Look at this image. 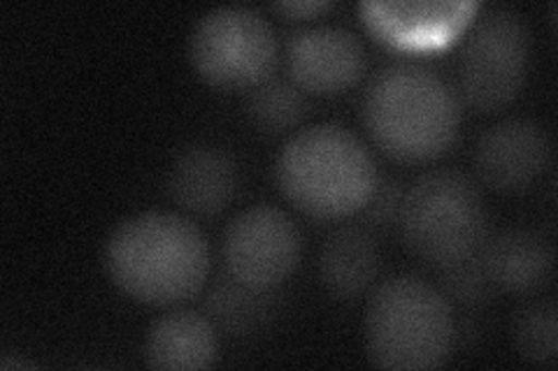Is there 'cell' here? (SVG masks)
I'll list each match as a JSON object with an SVG mask.
<instances>
[{
	"mask_svg": "<svg viewBox=\"0 0 558 371\" xmlns=\"http://www.w3.org/2000/svg\"><path fill=\"white\" fill-rule=\"evenodd\" d=\"M105 270L126 297L172 307L196 297L209 279V244L196 223L168 211L121 221L105 242Z\"/></svg>",
	"mask_w": 558,
	"mask_h": 371,
	"instance_id": "6da1fadb",
	"label": "cell"
},
{
	"mask_svg": "<svg viewBox=\"0 0 558 371\" xmlns=\"http://www.w3.org/2000/svg\"><path fill=\"white\" fill-rule=\"evenodd\" d=\"M361 114L373 143L400 163H428L445 156L461 126V102L430 67L391 63L363 94Z\"/></svg>",
	"mask_w": 558,
	"mask_h": 371,
	"instance_id": "7a4b0ae2",
	"label": "cell"
},
{
	"mask_svg": "<svg viewBox=\"0 0 558 371\" xmlns=\"http://www.w3.org/2000/svg\"><path fill=\"white\" fill-rule=\"evenodd\" d=\"M275 180L282 196L314 221L354 217L379 182L361 139L338 123L295 133L277 156Z\"/></svg>",
	"mask_w": 558,
	"mask_h": 371,
	"instance_id": "3957f363",
	"label": "cell"
},
{
	"mask_svg": "<svg viewBox=\"0 0 558 371\" xmlns=\"http://www.w3.org/2000/svg\"><path fill=\"white\" fill-rule=\"evenodd\" d=\"M363 334L371 362L381 369H435L457 346V318L438 286L414 274H393L373 288Z\"/></svg>",
	"mask_w": 558,
	"mask_h": 371,
	"instance_id": "277c9868",
	"label": "cell"
},
{
	"mask_svg": "<svg viewBox=\"0 0 558 371\" xmlns=\"http://www.w3.org/2000/svg\"><path fill=\"white\" fill-rule=\"evenodd\" d=\"M398 230L408 249L438 270L480 253L488 237V211L470 176L430 170L405 188Z\"/></svg>",
	"mask_w": 558,
	"mask_h": 371,
	"instance_id": "5b68a950",
	"label": "cell"
},
{
	"mask_svg": "<svg viewBox=\"0 0 558 371\" xmlns=\"http://www.w3.org/2000/svg\"><path fill=\"white\" fill-rule=\"evenodd\" d=\"M277 35L264 14L247 5H223L203 14L189 38V61L217 88L242 91L272 77Z\"/></svg>",
	"mask_w": 558,
	"mask_h": 371,
	"instance_id": "8992f818",
	"label": "cell"
},
{
	"mask_svg": "<svg viewBox=\"0 0 558 371\" xmlns=\"http://www.w3.org/2000/svg\"><path fill=\"white\" fill-rule=\"evenodd\" d=\"M531 63V30L512 10H488L470 26L457 59L459 94L468 108L498 112L521 94Z\"/></svg>",
	"mask_w": 558,
	"mask_h": 371,
	"instance_id": "52a82bcc",
	"label": "cell"
},
{
	"mask_svg": "<svg viewBox=\"0 0 558 371\" xmlns=\"http://www.w3.org/2000/svg\"><path fill=\"white\" fill-rule=\"evenodd\" d=\"M303 237L295 221L275 205H254L226 225L221 258L226 274L260 290H275L299 268Z\"/></svg>",
	"mask_w": 558,
	"mask_h": 371,
	"instance_id": "ba28073f",
	"label": "cell"
},
{
	"mask_svg": "<svg viewBox=\"0 0 558 371\" xmlns=\"http://www.w3.org/2000/svg\"><path fill=\"white\" fill-rule=\"evenodd\" d=\"M551 137L533 119H505L486 128L473 151L480 182L498 193L533 186L551 163Z\"/></svg>",
	"mask_w": 558,
	"mask_h": 371,
	"instance_id": "9c48e42d",
	"label": "cell"
},
{
	"mask_svg": "<svg viewBox=\"0 0 558 371\" xmlns=\"http://www.w3.org/2000/svg\"><path fill=\"white\" fill-rule=\"evenodd\" d=\"M287 67L303 91L333 96L352 88L365 73V49L342 26H310L287 45Z\"/></svg>",
	"mask_w": 558,
	"mask_h": 371,
	"instance_id": "30bf717a",
	"label": "cell"
},
{
	"mask_svg": "<svg viewBox=\"0 0 558 371\" xmlns=\"http://www.w3.org/2000/svg\"><path fill=\"white\" fill-rule=\"evenodd\" d=\"M238 190V168L233 156L198 143L182 149L168 172V196L182 211L198 219L219 217Z\"/></svg>",
	"mask_w": 558,
	"mask_h": 371,
	"instance_id": "8fae6325",
	"label": "cell"
},
{
	"mask_svg": "<svg viewBox=\"0 0 558 371\" xmlns=\"http://www.w3.org/2000/svg\"><path fill=\"white\" fill-rule=\"evenodd\" d=\"M477 256L498 293L531 295L545 288L554 276L551 244L533 230L508 227L486 237Z\"/></svg>",
	"mask_w": 558,
	"mask_h": 371,
	"instance_id": "7c38bea8",
	"label": "cell"
},
{
	"mask_svg": "<svg viewBox=\"0 0 558 371\" xmlns=\"http://www.w3.org/2000/svg\"><path fill=\"white\" fill-rule=\"evenodd\" d=\"M217 327L205 313L170 311L156 318L145 337V362L151 369L194 371L217 360Z\"/></svg>",
	"mask_w": 558,
	"mask_h": 371,
	"instance_id": "4fadbf2b",
	"label": "cell"
},
{
	"mask_svg": "<svg viewBox=\"0 0 558 371\" xmlns=\"http://www.w3.org/2000/svg\"><path fill=\"white\" fill-rule=\"evenodd\" d=\"M319 279L336 299H356L368 293L379 274V246L371 227L340 225L319 251Z\"/></svg>",
	"mask_w": 558,
	"mask_h": 371,
	"instance_id": "5bb4252c",
	"label": "cell"
},
{
	"mask_svg": "<svg viewBox=\"0 0 558 371\" xmlns=\"http://www.w3.org/2000/svg\"><path fill=\"white\" fill-rule=\"evenodd\" d=\"M275 309V290L240 284L231 274H221L203 299V313L213 321L217 332H223L231 339H250L264 332Z\"/></svg>",
	"mask_w": 558,
	"mask_h": 371,
	"instance_id": "9a60e30c",
	"label": "cell"
},
{
	"mask_svg": "<svg viewBox=\"0 0 558 371\" xmlns=\"http://www.w3.org/2000/svg\"><path fill=\"white\" fill-rule=\"evenodd\" d=\"M307 96L287 77H270L254 86L247 96V116L258 131L279 135L293 131L307 114Z\"/></svg>",
	"mask_w": 558,
	"mask_h": 371,
	"instance_id": "2e32d148",
	"label": "cell"
},
{
	"mask_svg": "<svg viewBox=\"0 0 558 371\" xmlns=\"http://www.w3.org/2000/svg\"><path fill=\"white\" fill-rule=\"evenodd\" d=\"M514 346L533 364L549 367L558 358V309L554 299H535L517 311Z\"/></svg>",
	"mask_w": 558,
	"mask_h": 371,
	"instance_id": "e0dca14e",
	"label": "cell"
},
{
	"mask_svg": "<svg viewBox=\"0 0 558 371\" xmlns=\"http://www.w3.org/2000/svg\"><path fill=\"white\" fill-rule=\"evenodd\" d=\"M438 288L449 299V305L463 309H482L494 302L498 288L488 279L480 256L438 268Z\"/></svg>",
	"mask_w": 558,
	"mask_h": 371,
	"instance_id": "ac0fdd59",
	"label": "cell"
},
{
	"mask_svg": "<svg viewBox=\"0 0 558 371\" xmlns=\"http://www.w3.org/2000/svg\"><path fill=\"white\" fill-rule=\"evenodd\" d=\"M403 196H405V186L398 180H379L371 200L361 209L365 227L389 230L398 225Z\"/></svg>",
	"mask_w": 558,
	"mask_h": 371,
	"instance_id": "d6986e66",
	"label": "cell"
},
{
	"mask_svg": "<svg viewBox=\"0 0 558 371\" xmlns=\"http://www.w3.org/2000/svg\"><path fill=\"white\" fill-rule=\"evenodd\" d=\"M333 8V3L326 0H293V3H275V10L284 14L287 20H312Z\"/></svg>",
	"mask_w": 558,
	"mask_h": 371,
	"instance_id": "ffe728a7",
	"label": "cell"
}]
</instances>
